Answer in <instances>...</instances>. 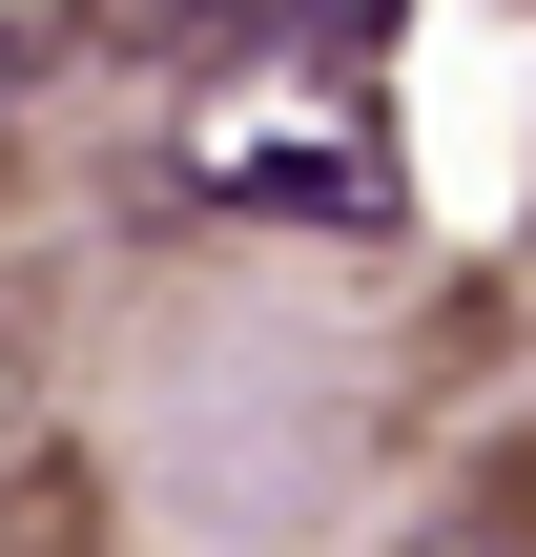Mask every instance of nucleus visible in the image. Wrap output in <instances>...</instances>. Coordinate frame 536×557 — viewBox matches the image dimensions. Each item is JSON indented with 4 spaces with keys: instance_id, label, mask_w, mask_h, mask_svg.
<instances>
[{
    "instance_id": "obj_1",
    "label": "nucleus",
    "mask_w": 536,
    "mask_h": 557,
    "mask_svg": "<svg viewBox=\"0 0 536 557\" xmlns=\"http://www.w3.org/2000/svg\"><path fill=\"white\" fill-rule=\"evenodd\" d=\"M186 186L207 207H289V227H392V165H372L351 83H227L186 124Z\"/></svg>"
}]
</instances>
